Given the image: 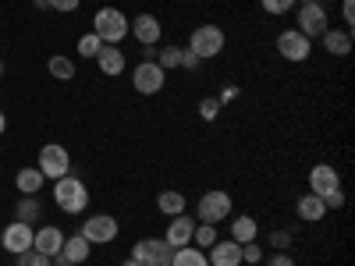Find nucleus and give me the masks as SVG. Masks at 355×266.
<instances>
[{
	"label": "nucleus",
	"mask_w": 355,
	"mask_h": 266,
	"mask_svg": "<svg viewBox=\"0 0 355 266\" xmlns=\"http://www.w3.org/2000/svg\"><path fill=\"white\" fill-rule=\"evenodd\" d=\"M53 202H57V210L61 213H85V206H89V188L82 177L75 174H64V177H57V185H53Z\"/></svg>",
	"instance_id": "nucleus-1"
},
{
	"label": "nucleus",
	"mask_w": 355,
	"mask_h": 266,
	"mask_svg": "<svg viewBox=\"0 0 355 266\" xmlns=\"http://www.w3.org/2000/svg\"><path fill=\"white\" fill-rule=\"evenodd\" d=\"M93 33L100 36L103 46H117V43L128 36V18L117 11V8H100L93 15Z\"/></svg>",
	"instance_id": "nucleus-2"
},
{
	"label": "nucleus",
	"mask_w": 355,
	"mask_h": 266,
	"mask_svg": "<svg viewBox=\"0 0 355 266\" xmlns=\"http://www.w3.org/2000/svg\"><path fill=\"white\" fill-rule=\"evenodd\" d=\"M231 206L234 202L227 192H202L196 202V217H199V224H220L231 217Z\"/></svg>",
	"instance_id": "nucleus-3"
},
{
	"label": "nucleus",
	"mask_w": 355,
	"mask_h": 266,
	"mask_svg": "<svg viewBox=\"0 0 355 266\" xmlns=\"http://www.w3.org/2000/svg\"><path fill=\"white\" fill-rule=\"evenodd\" d=\"M189 50L199 53V61L220 57V50H224V33H220V25H199V28H192Z\"/></svg>",
	"instance_id": "nucleus-4"
},
{
	"label": "nucleus",
	"mask_w": 355,
	"mask_h": 266,
	"mask_svg": "<svg viewBox=\"0 0 355 266\" xmlns=\"http://www.w3.org/2000/svg\"><path fill=\"white\" fill-rule=\"evenodd\" d=\"M171 256H174V249L164 238H142L132 245V259L142 266H171Z\"/></svg>",
	"instance_id": "nucleus-5"
},
{
	"label": "nucleus",
	"mask_w": 355,
	"mask_h": 266,
	"mask_svg": "<svg viewBox=\"0 0 355 266\" xmlns=\"http://www.w3.org/2000/svg\"><path fill=\"white\" fill-rule=\"evenodd\" d=\"M164 82H167V71L157 61H142L132 71V85H135V93H142V96H157L164 89Z\"/></svg>",
	"instance_id": "nucleus-6"
},
{
	"label": "nucleus",
	"mask_w": 355,
	"mask_h": 266,
	"mask_svg": "<svg viewBox=\"0 0 355 266\" xmlns=\"http://www.w3.org/2000/svg\"><path fill=\"white\" fill-rule=\"evenodd\" d=\"M40 170H43V177H50V181H57V177H64V174H71V157H68V150L64 145H57V142H50V145H43L40 150Z\"/></svg>",
	"instance_id": "nucleus-7"
},
{
	"label": "nucleus",
	"mask_w": 355,
	"mask_h": 266,
	"mask_svg": "<svg viewBox=\"0 0 355 266\" xmlns=\"http://www.w3.org/2000/svg\"><path fill=\"white\" fill-rule=\"evenodd\" d=\"M117 231H121V227H117V220L110 213H96V217L82 220V238L89 245H110L117 238Z\"/></svg>",
	"instance_id": "nucleus-8"
},
{
	"label": "nucleus",
	"mask_w": 355,
	"mask_h": 266,
	"mask_svg": "<svg viewBox=\"0 0 355 266\" xmlns=\"http://www.w3.org/2000/svg\"><path fill=\"white\" fill-rule=\"evenodd\" d=\"M277 53L284 57V61L299 64V61H309L313 53V39H306L299 28H284V33L277 36Z\"/></svg>",
	"instance_id": "nucleus-9"
},
{
	"label": "nucleus",
	"mask_w": 355,
	"mask_h": 266,
	"mask_svg": "<svg viewBox=\"0 0 355 266\" xmlns=\"http://www.w3.org/2000/svg\"><path fill=\"white\" fill-rule=\"evenodd\" d=\"M327 28H331L327 25V8H323L320 0H306L302 11H299V33L306 39H313V36H323Z\"/></svg>",
	"instance_id": "nucleus-10"
},
{
	"label": "nucleus",
	"mask_w": 355,
	"mask_h": 266,
	"mask_svg": "<svg viewBox=\"0 0 355 266\" xmlns=\"http://www.w3.org/2000/svg\"><path fill=\"white\" fill-rule=\"evenodd\" d=\"M33 224H21V220H11L8 227H4V234H0V245H4L11 256H18V252H25V249H33Z\"/></svg>",
	"instance_id": "nucleus-11"
},
{
	"label": "nucleus",
	"mask_w": 355,
	"mask_h": 266,
	"mask_svg": "<svg viewBox=\"0 0 355 266\" xmlns=\"http://www.w3.org/2000/svg\"><path fill=\"white\" fill-rule=\"evenodd\" d=\"M341 188V174L334 170V163H316L313 170H309V192L313 195H331V192H338Z\"/></svg>",
	"instance_id": "nucleus-12"
},
{
	"label": "nucleus",
	"mask_w": 355,
	"mask_h": 266,
	"mask_svg": "<svg viewBox=\"0 0 355 266\" xmlns=\"http://www.w3.org/2000/svg\"><path fill=\"white\" fill-rule=\"evenodd\" d=\"M192 231H196L192 217L178 213V217H171V224H167V231H164V242H167L171 249H185V245H192Z\"/></svg>",
	"instance_id": "nucleus-13"
},
{
	"label": "nucleus",
	"mask_w": 355,
	"mask_h": 266,
	"mask_svg": "<svg viewBox=\"0 0 355 266\" xmlns=\"http://www.w3.org/2000/svg\"><path fill=\"white\" fill-rule=\"evenodd\" d=\"M206 259H210V266H242V245L231 242V238H217L210 245V252H206Z\"/></svg>",
	"instance_id": "nucleus-14"
},
{
	"label": "nucleus",
	"mask_w": 355,
	"mask_h": 266,
	"mask_svg": "<svg viewBox=\"0 0 355 266\" xmlns=\"http://www.w3.org/2000/svg\"><path fill=\"white\" fill-rule=\"evenodd\" d=\"M128 33H135V39L142 46H157L160 39V21L153 15H135V21H128Z\"/></svg>",
	"instance_id": "nucleus-15"
},
{
	"label": "nucleus",
	"mask_w": 355,
	"mask_h": 266,
	"mask_svg": "<svg viewBox=\"0 0 355 266\" xmlns=\"http://www.w3.org/2000/svg\"><path fill=\"white\" fill-rule=\"evenodd\" d=\"M61 245H64L61 227H40V231L33 234V249H36V252H43L46 259H53L57 252H61Z\"/></svg>",
	"instance_id": "nucleus-16"
},
{
	"label": "nucleus",
	"mask_w": 355,
	"mask_h": 266,
	"mask_svg": "<svg viewBox=\"0 0 355 266\" xmlns=\"http://www.w3.org/2000/svg\"><path fill=\"white\" fill-rule=\"evenodd\" d=\"M295 213H299V220H306V224H316V220L327 217V206H323V199H320V195L306 192L299 202H295Z\"/></svg>",
	"instance_id": "nucleus-17"
},
{
	"label": "nucleus",
	"mask_w": 355,
	"mask_h": 266,
	"mask_svg": "<svg viewBox=\"0 0 355 266\" xmlns=\"http://www.w3.org/2000/svg\"><path fill=\"white\" fill-rule=\"evenodd\" d=\"M320 39H323V50L334 53V57H348V50H352V33L348 28H327Z\"/></svg>",
	"instance_id": "nucleus-18"
},
{
	"label": "nucleus",
	"mask_w": 355,
	"mask_h": 266,
	"mask_svg": "<svg viewBox=\"0 0 355 266\" xmlns=\"http://www.w3.org/2000/svg\"><path fill=\"white\" fill-rule=\"evenodd\" d=\"M89 252H93V245H89L82 234H71V238H64V245H61V259H68L71 266H78V263H85L89 259Z\"/></svg>",
	"instance_id": "nucleus-19"
},
{
	"label": "nucleus",
	"mask_w": 355,
	"mask_h": 266,
	"mask_svg": "<svg viewBox=\"0 0 355 266\" xmlns=\"http://www.w3.org/2000/svg\"><path fill=\"white\" fill-rule=\"evenodd\" d=\"M96 64L103 75H121L125 71V50H117V46H103L96 53Z\"/></svg>",
	"instance_id": "nucleus-20"
},
{
	"label": "nucleus",
	"mask_w": 355,
	"mask_h": 266,
	"mask_svg": "<svg viewBox=\"0 0 355 266\" xmlns=\"http://www.w3.org/2000/svg\"><path fill=\"white\" fill-rule=\"evenodd\" d=\"M43 181H46V177H43V170H40V167H21V170H18V177H15V185H18V192H21V195H36V192L43 188Z\"/></svg>",
	"instance_id": "nucleus-21"
},
{
	"label": "nucleus",
	"mask_w": 355,
	"mask_h": 266,
	"mask_svg": "<svg viewBox=\"0 0 355 266\" xmlns=\"http://www.w3.org/2000/svg\"><path fill=\"white\" fill-rule=\"evenodd\" d=\"M256 234H259V224H256L249 213L239 217V220H231V242L245 245V242H256Z\"/></svg>",
	"instance_id": "nucleus-22"
},
{
	"label": "nucleus",
	"mask_w": 355,
	"mask_h": 266,
	"mask_svg": "<svg viewBox=\"0 0 355 266\" xmlns=\"http://www.w3.org/2000/svg\"><path fill=\"white\" fill-rule=\"evenodd\" d=\"M157 210H160L164 217H178V213H185V195H182V192H174V188L160 192V195H157Z\"/></svg>",
	"instance_id": "nucleus-23"
},
{
	"label": "nucleus",
	"mask_w": 355,
	"mask_h": 266,
	"mask_svg": "<svg viewBox=\"0 0 355 266\" xmlns=\"http://www.w3.org/2000/svg\"><path fill=\"white\" fill-rule=\"evenodd\" d=\"M171 266H210V259H206V252H202V249L185 245V249H174Z\"/></svg>",
	"instance_id": "nucleus-24"
},
{
	"label": "nucleus",
	"mask_w": 355,
	"mask_h": 266,
	"mask_svg": "<svg viewBox=\"0 0 355 266\" xmlns=\"http://www.w3.org/2000/svg\"><path fill=\"white\" fill-rule=\"evenodd\" d=\"M15 213H18V220H21V224H36V220H40V213H43V206H40V199H36V195H21Z\"/></svg>",
	"instance_id": "nucleus-25"
},
{
	"label": "nucleus",
	"mask_w": 355,
	"mask_h": 266,
	"mask_svg": "<svg viewBox=\"0 0 355 266\" xmlns=\"http://www.w3.org/2000/svg\"><path fill=\"white\" fill-rule=\"evenodd\" d=\"M50 75L57 78V82H71L75 78V64H71V57H50Z\"/></svg>",
	"instance_id": "nucleus-26"
},
{
	"label": "nucleus",
	"mask_w": 355,
	"mask_h": 266,
	"mask_svg": "<svg viewBox=\"0 0 355 266\" xmlns=\"http://www.w3.org/2000/svg\"><path fill=\"white\" fill-rule=\"evenodd\" d=\"M214 242H217V224H199L192 231V245L196 249H210Z\"/></svg>",
	"instance_id": "nucleus-27"
},
{
	"label": "nucleus",
	"mask_w": 355,
	"mask_h": 266,
	"mask_svg": "<svg viewBox=\"0 0 355 266\" xmlns=\"http://www.w3.org/2000/svg\"><path fill=\"white\" fill-rule=\"evenodd\" d=\"M157 64H160L164 71H171V68H182V46H164V50L157 53Z\"/></svg>",
	"instance_id": "nucleus-28"
},
{
	"label": "nucleus",
	"mask_w": 355,
	"mask_h": 266,
	"mask_svg": "<svg viewBox=\"0 0 355 266\" xmlns=\"http://www.w3.org/2000/svg\"><path fill=\"white\" fill-rule=\"evenodd\" d=\"M103 50V43H100V36L96 33H85L82 39H78V57H93L96 61V53Z\"/></svg>",
	"instance_id": "nucleus-29"
},
{
	"label": "nucleus",
	"mask_w": 355,
	"mask_h": 266,
	"mask_svg": "<svg viewBox=\"0 0 355 266\" xmlns=\"http://www.w3.org/2000/svg\"><path fill=\"white\" fill-rule=\"evenodd\" d=\"M15 266H50V259L43 252H36V249H25V252L15 256Z\"/></svg>",
	"instance_id": "nucleus-30"
},
{
	"label": "nucleus",
	"mask_w": 355,
	"mask_h": 266,
	"mask_svg": "<svg viewBox=\"0 0 355 266\" xmlns=\"http://www.w3.org/2000/svg\"><path fill=\"white\" fill-rule=\"evenodd\" d=\"M259 4H263L266 15H288L295 4H299V0H259Z\"/></svg>",
	"instance_id": "nucleus-31"
},
{
	"label": "nucleus",
	"mask_w": 355,
	"mask_h": 266,
	"mask_svg": "<svg viewBox=\"0 0 355 266\" xmlns=\"http://www.w3.org/2000/svg\"><path fill=\"white\" fill-rule=\"evenodd\" d=\"M199 114L206 117V121H214V117L220 114V100H217V96H206V100L199 103Z\"/></svg>",
	"instance_id": "nucleus-32"
},
{
	"label": "nucleus",
	"mask_w": 355,
	"mask_h": 266,
	"mask_svg": "<svg viewBox=\"0 0 355 266\" xmlns=\"http://www.w3.org/2000/svg\"><path fill=\"white\" fill-rule=\"evenodd\" d=\"M270 245H274V252L291 249V231H274V234H270Z\"/></svg>",
	"instance_id": "nucleus-33"
},
{
	"label": "nucleus",
	"mask_w": 355,
	"mask_h": 266,
	"mask_svg": "<svg viewBox=\"0 0 355 266\" xmlns=\"http://www.w3.org/2000/svg\"><path fill=\"white\" fill-rule=\"evenodd\" d=\"M242 263H263V249L256 242H245L242 245Z\"/></svg>",
	"instance_id": "nucleus-34"
},
{
	"label": "nucleus",
	"mask_w": 355,
	"mask_h": 266,
	"mask_svg": "<svg viewBox=\"0 0 355 266\" xmlns=\"http://www.w3.org/2000/svg\"><path fill=\"white\" fill-rule=\"evenodd\" d=\"M202 61H199V53H192L189 46H182V68H189V71H196Z\"/></svg>",
	"instance_id": "nucleus-35"
},
{
	"label": "nucleus",
	"mask_w": 355,
	"mask_h": 266,
	"mask_svg": "<svg viewBox=\"0 0 355 266\" xmlns=\"http://www.w3.org/2000/svg\"><path fill=\"white\" fill-rule=\"evenodd\" d=\"M266 266H295V259L288 252H270L266 256Z\"/></svg>",
	"instance_id": "nucleus-36"
},
{
	"label": "nucleus",
	"mask_w": 355,
	"mask_h": 266,
	"mask_svg": "<svg viewBox=\"0 0 355 266\" xmlns=\"http://www.w3.org/2000/svg\"><path fill=\"white\" fill-rule=\"evenodd\" d=\"M323 206H327V210H341V206H345V192L338 188V192H331V195H323Z\"/></svg>",
	"instance_id": "nucleus-37"
},
{
	"label": "nucleus",
	"mask_w": 355,
	"mask_h": 266,
	"mask_svg": "<svg viewBox=\"0 0 355 266\" xmlns=\"http://www.w3.org/2000/svg\"><path fill=\"white\" fill-rule=\"evenodd\" d=\"M82 4V0H50V8L53 11H61V15H68V11H75Z\"/></svg>",
	"instance_id": "nucleus-38"
},
{
	"label": "nucleus",
	"mask_w": 355,
	"mask_h": 266,
	"mask_svg": "<svg viewBox=\"0 0 355 266\" xmlns=\"http://www.w3.org/2000/svg\"><path fill=\"white\" fill-rule=\"evenodd\" d=\"M341 15H345V21H348V28H352V25H355V0H345Z\"/></svg>",
	"instance_id": "nucleus-39"
},
{
	"label": "nucleus",
	"mask_w": 355,
	"mask_h": 266,
	"mask_svg": "<svg viewBox=\"0 0 355 266\" xmlns=\"http://www.w3.org/2000/svg\"><path fill=\"white\" fill-rule=\"evenodd\" d=\"M8 132V117H4V110H0V135Z\"/></svg>",
	"instance_id": "nucleus-40"
},
{
	"label": "nucleus",
	"mask_w": 355,
	"mask_h": 266,
	"mask_svg": "<svg viewBox=\"0 0 355 266\" xmlns=\"http://www.w3.org/2000/svg\"><path fill=\"white\" fill-rule=\"evenodd\" d=\"M121 266H142V263H135V259H132V256H128V259H125V263H121Z\"/></svg>",
	"instance_id": "nucleus-41"
},
{
	"label": "nucleus",
	"mask_w": 355,
	"mask_h": 266,
	"mask_svg": "<svg viewBox=\"0 0 355 266\" xmlns=\"http://www.w3.org/2000/svg\"><path fill=\"white\" fill-rule=\"evenodd\" d=\"M36 8H50V0H36Z\"/></svg>",
	"instance_id": "nucleus-42"
},
{
	"label": "nucleus",
	"mask_w": 355,
	"mask_h": 266,
	"mask_svg": "<svg viewBox=\"0 0 355 266\" xmlns=\"http://www.w3.org/2000/svg\"><path fill=\"white\" fill-rule=\"evenodd\" d=\"M0 78H4V61H0Z\"/></svg>",
	"instance_id": "nucleus-43"
}]
</instances>
